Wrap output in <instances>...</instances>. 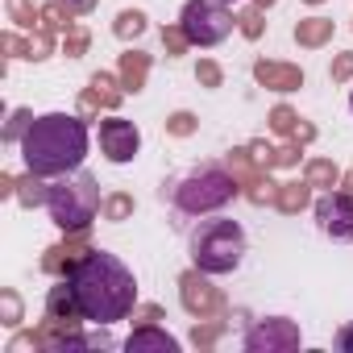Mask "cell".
<instances>
[{
    "instance_id": "1",
    "label": "cell",
    "mask_w": 353,
    "mask_h": 353,
    "mask_svg": "<svg viewBox=\"0 0 353 353\" xmlns=\"http://www.w3.org/2000/svg\"><path fill=\"white\" fill-rule=\"evenodd\" d=\"M67 283L75 287L83 316L96 324H117L137 307V279L108 250H88L67 274Z\"/></svg>"
},
{
    "instance_id": "2",
    "label": "cell",
    "mask_w": 353,
    "mask_h": 353,
    "mask_svg": "<svg viewBox=\"0 0 353 353\" xmlns=\"http://www.w3.org/2000/svg\"><path fill=\"white\" fill-rule=\"evenodd\" d=\"M21 154H26V170H38L46 179L79 170V162L88 158V125L67 112L34 117L30 133L21 137Z\"/></svg>"
},
{
    "instance_id": "3",
    "label": "cell",
    "mask_w": 353,
    "mask_h": 353,
    "mask_svg": "<svg viewBox=\"0 0 353 353\" xmlns=\"http://www.w3.org/2000/svg\"><path fill=\"white\" fill-rule=\"evenodd\" d=\"M100 188H96V179L88 170H67V174H59V183H50V200H46V208H50V221L63 229V233H75V229H88L92 225V216L100 212Z\"/></svg>"
},
{
    "instance_id": "4",
    "label": "cell",
    "mask_w": 353,
    "mask_h": 353,
    "mask_svg": "<svg viewBox=\"0 0 353 353\" xmlns=\"http://www.w3.org/2000/svg\"><path fill=\"white\" fill-rule=\"evenodd\" d=\"M237 179H233V170L229 166H212V162H204V166H196L192 174H183L179 183H174V208L179 212H188V216H204V212H216V208H225L233 196H237Z\"/></svg>"
},
{
    "instance_id": "5",
    "label": "cell",
    "mask_w": 353,
    "mask_h": 353,
    "mask_svg": "<svg viewBox=\"0 0 353 353\" xmlns=\"http://www.w3.org/2000/svg\"><path fill=\"white\" fill-rule=\"evenodd\" d=\"M192 258L200 270L208 274H229L241 266L245 258V233L237 221H204L196 233H192Z\"/></svg>"
},
{
    "instance_id": "6",
    "label": "cell",
    "mask_w": 353,
    "mask_h": 353,
    "mask_svg": "<svg viewBox=\"0 0 353 353\" xmlns=\"http://www.w3.org/2000/svg\"><path fill=\"white\" fill-rule=\"evenodd\" d=\"M179 26L192 38V46H216L233 34V13L221 0H188L179 13Z\"/></svg>"
},
{
    "instance_id": "7",
    "label": "cell",
    "mask_w": 353,
    "mask_h": 353,
    "mask_svg": "<svg viewBox=\"0 0 353 353\" xmlns=\"http://www.w3.org/2000/svg\"><path fill=\"white\" fill-rule=\"evenodd\" d=\"M179 299H183V307L196 320H208V316H221L225 312V295L208 283V270H200V266L179 274Z\"/></svg>"
},
{
    "instance_id": "8",
    "label": "cell",
    "mask_w": 353,
    "mask_h": 353,
    "mask_svg": "<svg viewBox=\"0 0 353 353\" xmlns=\"http://www.w3.org/2000/svg\"><path fill=\"white\" fill-rule=\"evenodd\" d=\"M245 349H250V353H287V349H299V328H295L287 316L258 320V324L245 332Z\"/></svg>"
},
{
    "instance_id": "9",
    "label": "cell",
    "mask_w": 353,
    "mask_h": 353,
    "mask_svg": "<svg viewBox=\"0 0 353 353\" xmlns=\"http://www.w3.org/2000/svg\"><path fill=\"white\" fill-rule=\"evenodd\" d=\"M316 221L320 233L332 241H353V192H328L316 200Z\"/></svg>"
},
{
    "instance_id": "10",
    "label": "cell",
    "mask_w": 353,
    "mask_h": 353,
    "mask_svg": "<svg viewBox=\"0 0 353 353\" xmlns=\"http://www.w3.org/2000/svg\"><path fill=\"white\" fill-rule=\"evenodd\" d=\"M100 150H104L108 162H133L137 150H141V133H137V125L125 121V117H108V121H100Z\"/></svg>"
},
{
    "instance_id": "11",
    "label": "cell",
    "mask_w": 353,
    "mask_h": 353,
    "mask_svg": "<svg viewBox=\"0 0 353 353\" xmlns=\"http://www.w3.org/2000/svg\"><path fill=\"white\" fill-rule=\"evenodd\" d=\"M83 254H88V229H75V233H67V241H59L42 254V270L50 279H67Z\"/></svg>"
},
{
    "instance_id": "12",
    "label": "cell",
    "mask_w": 353,
    "mask_h": 353,
    "mask_svg": "<svg viewBox=\"0 0 353 353\" xmlns=\"http://www.w3.org/2000/svg\"><path fill=\"white\" fill-rule=\"evenodd\" d=\"M254 79L270 92H299L303 88V71L291 67V63H270V59H258L254 63Z\"/></svg>"
},
{
    "instance_id": "13",
    "label": "cell",
    "mask_w": 353,
    "mask_h": 353,
    "mask_svg": "<svg viewBox=\"0 0 353 353\" xmlns=\"http://www.w3.org/2000/svg\"><path fill=\"white\" fill-rule=\"evenodd\" d=\"M46 316H50V320H67V324L88 320L83 307H79V295H75V287H71L67 279H59V287H50V295H46Z\"/></svg>"
},
{
    "instance_id": "14",
    "label": "cell",
    "mask_w": 353,
    "mask_h": 353,
    "mask_svg": "<svg viewBox=\"0 0 353 353\" xmlns=\"http://www.w3.org/2000/svg\"><path fill=\"white\" fill-rule=\"evenodd\" d=\"M125 349H129V353H150V349H158V353H174V349H179V341H174L170 332H162L158 324H133Z\"/></svg>"
},
{
    "instance_id": "15",
    "label": "cell",
    "mask_w": 353,
    "mask_h": 353,
    "mask_svg": "<svg viewBox=\"0 0 353 353\" xmlns=\"http://www.w3.org/2000/svg\"><path fill=\"white\" fill-rule=\"evenodd\" d=\"M121 83H125V92H141L145 88V79H150V54H141V50H125L121 54Z\"/></svg>"
},
{
    "instance_id": "16",
    "label": "cell",
    "mask_w": 353,
    "mask_h": 353,
    "mask_svg": "<svg viewBox=\"0 0 353 353\" xmlns=\"http://www.w3.org/2000/svg\"><path fill=\"white\" fill-rule=\"evenodd\" d=\"M229 170H233V179L250 192L254 183H262L266 179V166H258L254 162V154H250V145H241V150H229Z\"/></svg>"
},
{
    "instance_id": "17",
    "label": "cell",
    "mask_w": 353,
    "mask_h": 353,
    "mask_svg": "<svg viewBox=\"0 0 353 353\" xmlns=\"http://www.w3.org/2000/svg\"><path fill=\"white\" fill-rule=\"evenodd\" d=\"M332 21L328 17H303L299 26H295V42L303 46V50H316V46H328L332 42Z\"/></svg>"
},
{
    "instance_id": "18",
    "label": "cell",
    "mask_w": 353,
    "mask_h": 353,
    "mask_svg": "<svg viewBox=\"0 0 353 353\" xmlns=\"http://www.w3.org/2000/svg\"><path fill=\"white\" fill-rule=\"evenodd\" d=\"M88 92H92L108 112L125 100V83H121V75H108V71H96V75L88 79Z\"/></svg>"
},
{
    "instance_id": "19",
    "label": "cell",
    "mask_w": 353,
    "mask_h": 353,
    "mask_svg": "<svg viewBox=\"0 0 353 353\" xmlns=\"http://www.w3.org/2000/svg\"><path fill=\"white\" fill-rule=\"evenodd\" d=\"M312 204V183L303 179V183H279V196H274V208L279 212H287V216H295V212H303Z\"/></svg>"
},
{
    "instance_id": "20",
    "label": "cell",
    "mask_w": 353,
    "mask_h": 353,
    "mask_svg": "<svg viewBox=\"0 0 353 353\" xmlns=\"http://www.w3.org/2000/svg\"><path fill=\"white\" fill-rule=\"evenodd\" d=\"M42 179H46V174H38V170H26L21 179H17V204L21 208H38V204L50 200V188Z\"/></svg>"
},
{
    "instance_id": "21",
    "label": "cell",
    "mask_w": 353,
    "mask_h": 353,
    "mask_svg": "<svg viewBox=\"0 0 353 353\" xmlns=\"http://www.w3.org/2000/svg\"><path fill=\"white\" fill-rule=\"evenodd\" d=\"M303 179H307L312 188H324V192H332V188L341 183V166H336L332 158H312V162L303 166Z\"/></svg>"
},
{
    "instance_id": "22",
    "label": "cell",
    "mask_w": 353,
    "mask_h": 353,
    "mask_svg": "<svg viewBox=\"0 0 353 353\" xmlns=\"http://www.w3.org/2000/svg\"><path fill=\"white\" fill-rule=\"evenodd\" d=\"M75 13L67 9V5H59V0H50V5H42V21H38V30L42 34H67L75 21H71Z\"/></svg>"
},
{
    "instance_id": "23",
    "label": "cell",
    "mask_w": 353,
    "mask_h": 353,
    "mask_svg": "<svg viewBox=\"0 0 353 353\" xmlns=\"http://www.w3.org/2000/svg\"><path fill=\"white\" fill-rule=\"evenodd\" d=\"M112 34H117L121 42L141 38V34H145V13H141V9H121L117 21H112Z\"/></svg>"
},
{
    "instance_id": "24",
    "label": "cell",
    "mask_w": 353,
    "mask_h": 353,
    "mask_svg": "<svg viewBox=\"0 0 353 353\" xmlns=\"http://www.w3.org/2000/svg\"><path fill=\"white\" fill-rule=\"evenodd\" d=\"M5 9H9V21L17 30H38V21H42V9L34 0H5Z\"/></svg>"
},
{
    "instance_id": "25",
    "label": "cell",
    "mask_w": 353,
    "mask_h": 353,
    "mask_svg": "<svg viewBox=\"0 0 353 353\" xmlns=\"http://www.w3.org/2000/svg\"><path fill=\"white\" fill-rule=\"evenodd\" d=\"M100 216H104V221H129V216H133V196H129V192H112V196H104Z\"/></svg>"
},
{
    "instance_id": "26",
    "label": "cell",
    "mask_w": 353,
    "mask_h": 353,
    "mask_svg": "<svg viewBox=\"0 0 353 353\" xmlns=\"http://www.w3.org/2000/svg\"><path fill=\"white\" fill-rule=\"evenodd\" d=\"M225 328H229L225 320H212V316H208V320H200V324L192 328V345H196V349H212V345L225 336Z\"/></svg>"
},
{
    "instance_id": "27",
    "label": "cell",
    "mask_w": 353,
    "mask_h": 353,
    "mask_svg": "<svg viewBox=\"0 0 353 353\" xmlns=\"http://www.w3.org/2000/svg\"><path fill=\"white\" fill-rule=\"evenodd\" d=\"M21 295L13 291V287H5V291H0V324H5V328H21Z\"/></svg>"
},
{
    "instance_id": "28",
    "label": "cell",
    "mask_w": 353,
    "mask_h": 353,
    "mask_svg": "<svg viewBox=\"0 0 353 353\" xmlns=\"http://www.w3.org/2000/svg\"><path fill=\"white\" fill-rule=\"evenodd\" d=\"M196 129H200V117L188 112V108H179V112L166 117V133H170V137H192Z\"/></svg>"
},
{
    "instance_id": "29",
    "label": "cell",
    "mask_w": 353,
    "mask_h": 353,
    "mask_svg": "<svg viewBox=\"0 0 353 353\" xmlns=\"http://www.w3.org/2000/svg\"><path fill=\"white\" fill-rule=\"evenodd\" d=\"M262 13H266V9H258V5H250V9H245V13L237 17V30H241V34H245L250 42H258V38L266 34V21H262Z\"/></svg>"
},
{
    "instance_id": "30",
    "label": "cell",
    "mask_w": 353,
    "mask_h": 353,
    "mask_svg": "<svg viewBox=\"0 0 353 353\" xmlns=\"http://www.w3.org/2000/svg\"><path fill=\"white\" fill-rule=\"evenodd\" d=\"M88 42H92V34H88L83 26H71V30L63 34V54H67V59H83V54H88Z\"/></svg>"
},
{
    "instance_id": "31",
    "label": "cell",
    "mask_w": 353,
    "mask_h": 353,
    "mask_svg": "<svg viewBox=\"0 0 353 353\" xmlns=\"http://www.w3.org/2000/svg\"><path fill=\"white\" fill-rule=\"evenodd\" d=\"M295 125H299V112H295L291 104H274V108H270V129H274V133L291 137V133H295Z\"/></svg>"
},
{
    "instance_id": "32",
    "label": "cell",
    "mask_w": 353,
    "mask_h": 353,
    "mask_svg": "<svg viewBox=\"0 0 353 353\" xmlns=\"http://www.w3.org/2000/svg\"><path fill=\"white\" fill-rule=\"evenodd\" d=\"M30 125H34V112H30V108H13V117H9V125H5V141H9V145L21 141V137L30 133Z\"/></svg>"
},
{
    "instance_id": "33",
    "label": "cell",
    "mask_w": 353,
    "mask_h": 353,
    "mask_svg": "<svg viewBox=\"0 0 353 353\" xmlns=\"http://www.w3.org/2000/svg\"><path fill=\"white\" fill-rule=\"evenodd\" d=\"M162 46H166V54H170V59H179V54H188L192 38L183 34V26H166V30H162Z\"/></svg>"
},
{
    "instance_id": "34",
    "label": "cell",
    "mask_w": 353,
    "mask_h": 353,
    "mask_svg": "<svg viewBox=\"0 0 353 353\" xmlns=\"http://www.w3.org/2000/svg\"><path fill=\"white\" fill-rule=\"evenodd\" d=\"M54 54V34H42V30H34V38H30V63H42V59H50Z\"/></svg>"
},
{
    "instance_id": "35",
    "label": "cell",
    "mask_w": 353,
    "mask_h": 353,
    "mask_svg": "<svg viewBox=\"0 0 353 353\" xmlns=\"http://www.w3.org/2000/svg\"><path fill=\"white\" fill-rule=\"evenodd\" d=\"M328 75H332V83H349V79H353V50H341V54L332 59Z\"/></svg>"
},
{
    "instance_id": "36",
    "label": "cell",
    "mask_w": 353,
    "mask_h": 353,
    "mask_svg": "<svg viewBox=\"0 0 353 353\" xmlns=\"http://www.w3.org/2000/svg\"><path fill=\"white\" fill-rule=\"evenodd\" d=\"M196 79H200L204 88H221V83H225V71H221L212 59H200V67H196Z\"/></svg>"
},
{
    "instance_id": "37",
    "label": "cell",
    "mask_w": 353,
    "mask_h": 353,
    "mask_svg": "<svg viewBox=\"0 0 353 353\" xmlns=\"http://www.w3.org/2000/svg\"><path fill=\"white\" fill-rule=\"evenodd\" d=\"M129 316H133V324H158V320H166V312L158 303H137Z\"/></svg>"
},
{
    "instance_id": "38",
    "label": "cell",
    "mask_w": 353,
    "mask_h": 353,
    "mask_svg": "<svg viewBox=\"0 0 353 353\" xmlns=\"http://www.w3.org/2000/svg\"><path fill=\"white\" fill-rule=\"evenodd\" d=\"M26 349H46V345H42V332H17L5 353H26Z\"/></svg>"
},
{
    "instance_id": "39",
    "label": "cell",
    "mask_w": 353,
    "mask_h": 353,
    "mask_svg": "<svg viewBox=\"0 0 353 353\" xmlns=\"http://www.w3.org/2000/svg\"><path fill=\"white\" fill-rule=\"evenodd\" d=\"M0 50H5L9 59H26V54H30V42L17 38V34H0Z\"/></svg>"
},
{
    "instance_id": "40",
    "label": "cell",
    "mask_w": 353,
    "mask_h": 353,
    "mask_svg": "<svg viewBox=\"0 0 353 353\" xmlns=\"http://www.w3.org/2000/svg\"><path fill=\"white\" fill-rule=\"evenodd\" d=\"M299 154H303V145H299V141L279 145V150H274V166H299Z\"/></svg>"
},
{
    "instance_id": "41",
    "label": "cell",
    "mask_w": 353,
    "mask_h": 353,
    "mask_svg": "<svg viewBox=\"0 0 353 353\" xmlns=\"http://www.w3.org/2000/svg\"><path fill=\"white\" fill-rule=\"evenodd\" d=\"M274 150H279V145H266V141H254V145H250L254 162H258V166H266V170L274 166Z\"/></svg>"
},
{
    "instance_id": "42",
    "label": "cell",
    "mask_w": 353,
    "mask_h": 353,
    "mask_svg": "<svg viewBox=\"0 0 353 353\" xmlns=\"http://www.w3.org/2000/svg\"><path fill=\"white\" fill-rule=\"evenodd\" d=\"M291 141H299V145H307V141H316V125H307V121L299 117V125H295V133H291Z\"/></svg>"
},
{
    "instance_id": "43",
    "label": "cell",
    "mask_w": 353,
    "mask_h": 353,
    "mask_svg": "<svg viewBox=\"0 0 353 353\" xmlns=\"http://www.w3.org/2000/svg\"><path fill=\"white\" fill-rule=\"evenodd\" d=\"M59 5H67V9H71L75 17H83V13H92V9L100 5V0H59Z\"/></svg>"
},
{
    "instance_id": "44",
    "label": "cell",
    "mask_w": 353,
    "mask_h": 353,
    "mask_svg": "<svg viewBox=\"0 0 353 353\" xmlns=\"http://www.w3.org/2000/svg\"><path fill=\"white\" fill-rule=\"evenodd\" d=\"M100 108H104V104H100V100H96L92 92H83V96H79V112H83V117H96Z\"/></svg>"
},
{
    "instance_id": "45",
    "label": "cell",
    "mask_w": 353,
    "mask_h": 353,
    "mask_svg": "<svg viewBox=\"0 0 353 353\" xmlns=\"http://www.w3.org/2000/svg\"><path fill=\"white\" fill-rule=\"evenodd\" d=\"M336 349H345V353H353V324H345V328L336 332Z\"/></svg>"
},
{
    "instance_id": "46",
    "label": "cell",
    "mask_w": 353,
    "mask_h": 353,
    "mask_svg": "<svg viewBox=\"0 0 353 353\" xmlns=\"http://www.w3.org/2000/svg\"><path fill=\"white\" fill-rule=\"evenodd\" d=\"M108 345H112L108 332H92V336H88V349H108Z\"/></svg>"
},
{
    "instance_id": "47",
    "label": "cell",
    "mask_w": 353,
    "mask_h": 353,
    "mask_svg": "<svg viewBox=\"0 0 353 353\" xmlns=\"http://www.w3.org/2000/svg\"><path fill=\"white\" fill-rule=\"evenodd\" d=\"M0 196H17V179H13V174H0Z\"/></svg>"
},
{
    "instance_id": "48",
    "label": "cell",
    "mask_w": 353,
    "mask_h": 353,
    "mask_svg": "<svg viewBox=\"0 0 353 353\" xmlns=\"http://www.w3.org/2000/svg\"><path fill=\"white\" fill-rule=\"evenodd\" d=\"M341 188H345V192H353V170H345V174H341Z\"/></svg>"
},
{
    "instance_id": "49",
    "label": "cell",
    "mask_w": 353,
    "mask_h": 353,
    "mask_svg": "<svg viewBox=\"0 0 353 353\" xmlns=\"http://www.w3.org/2000/svg\"><path fill=\"white\" fill-rule=\"evenodd\" d=\"M254 5H258V9H270V5H274V0H254Z\"/></svg>"
},
{
    "instance_id": "50",
    "label": "cell",
    "mask_w": 353,
    "mask_h": 353,
    "mask_svg": "<svg viewBox=\"0 0 353 353\" xmlns=\"http://www.w3.org/2000/svg\"><path fill=\"white\" fill-rule=\"evenodd\" d=\"M303 5H324V0H303Z\"/></svg>"
},
{
    "instance_id": "51",
    "label": "cell",
    "mask_w": 353,
    "mask_h": 353,
    "mask_svg": "<svg viewBox=\"0 0 353 353\" xmlns=\"http://www.w3.org/2000/svg\"><path fill=\"white\" fill-rule=\"evenodd\" d=\"M221 5H233V0H221Z\"/></svg>"
},
{
    "instance_id": "52",
    "label": "cell",
    "mask_w": 353,
    "mask_h": 353,
    "mask_svg": "<svg viewBox=\"0 0 353 353\" xmlns=\"http://www.w3.org/2000/svg\"><path fill=\"white\" fill-rule=\"evenodd\" d=\"M349 108H353V96H349Z\"/></svg>"
}]
</instances>
